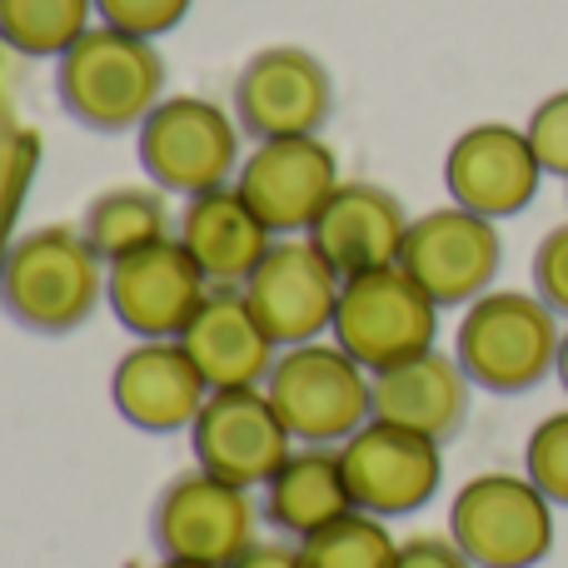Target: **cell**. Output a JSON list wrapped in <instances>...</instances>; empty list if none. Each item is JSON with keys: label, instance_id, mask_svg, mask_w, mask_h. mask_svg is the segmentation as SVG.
Listing matches in <instances>:
<instances>
[{"label": "cell", "instance_id": "5", "mask_svg": "<svg viewBox=\"0 0 568 568\" xmlns=\"http://www.w3.org/2000/svg\"><path fill=\"white\" fill-rule=\"evenodd\" d=\"M240 120L205 95H165L140 125V165L170 195H205L240 175Z\"/></svg>", "mask_w": 568, "mask_h": 568}, {"label": "cell", "instance_id": "3", "mask_svg": "<svg viewBox=\"0 0 568 568\" xmlns=\"http://www.w3.org/2000/svg\"><path fill=\"white\" fill-rule=\"evenodd\" d=\"M559 314L529 290H489L464 310L454 359L479 389L524 394L559 369Z\"/></svg>", "mask_w": 568, "mask_h": 568}, {"label": "cell", "instance_id": "19", "mask_svg": "<svg viewBox=\"0 0 568 568\" xmlns=\"http://www.w3.org/2000/svg\"><path fill=\"white\" fill-rule=\"evenodd\" d=\"M404 235H409V215H404L399 195L369 180H349L329 195L320 220L310 225V240L329 255V265L344 280L364 275V270L399 265Z\"/></svg>", "mask_w": 568, "mask_h": 568}, {"label": "cell", "instance_id": "18", "mask_svg": "<svg viewBox=\"0 0 568 568\" xmlns=\"http://www.w3.org/2000/svg\"><path fill=\"white\" fill-rule=\"evenodd\" d=\"M180 344L200 364L210 389H260L275 369V339L250 310L240 284H215L195 320L185 324Z\"/></svg>", "mask_w": 568, "mask_h": 568}, {"label": "cell", "instance_id": "17", "mask_svg": "<svg viewBox=\"0 0 568 568\" xmlns=\"http://www.w3.org/2000/svg\"><path fill=\"white\" fill-rule=\"evenodd\" d=\"M110 394H115V409L135 429L175 434L200 419V409L210 399V384L180 339H140L115 364Z\"/></svg>", "mask_w": 568, "mask_h": 568}, {"label": "cell", "instance_id": "8", "mask_svg": "<svg viewBox=\"0 0 568 568\" xmlns=\"http://www.w3.org/2000/svg\"><path fill=\"white\" fill-rule=\"evenodd\" d=\"M150 539H155L160 559L230 568L255 549V504H250V489L215 479L205 469L180 474V479L165 484L155 514H150Z\"/></svg>", "mask_w": 568, "mask_h": 568}, {"label": "cell", "instance_id": "26", "mask_svg": "<svg viewBox=\"0 0 568 568\" xmlns=\"http://www.w3.org/2000/svg\"><path fill=\"white\" fill-rule=\"evenodd\" d=\"M524 469L554 504H568V409L534 424L524 444Z\"/></svg>", "mask_w": 568, "mask_h": 568}, {"label": "cell", "instance_id": "21", "mask_svg": "<svg viewBox=\"0 0 568 568\" xmlns=\"http://www.w3.org/2000/svg\"><path fill=\"white\" fill-rule=\"evenodd\" d=\"M270 235L275 230L255 215V205L235 185L205 190L180 215V240H185V250L195 255L210 284H245L275 245Z\"/></svg>", "mask_w": 568, "mask_h": 568}, {"label": "cell", "instance_id": "27", "mask_svg": "<svg viewBox=\"0 0 568 568\" xmlns=\"http://www.w3.org/2000/svg\"><path fill=\"white\" fill-rule=\"evenodd\" d=\"M190 6H195V0H95V16L115 30L155 40V36H165V30H175L180 20L190 16Z\"/></svg>", "mask_w": 568, "mask_h": 568}, {"label": "cell", "instance_id": "30", "mask_svg": "<svg viewBox=\"0 0 568 568\" xmlns=\"http://www.w3.org/2000/svg\"><path fill=\"white\" fill-rule=\"evenodd\" d=\"M394 568H479L454 539H434V534H414L399 544Z\"/></svg>", "mask_w": 568, "mask_h": 568}, {"label": "cell", "instance_id": "14", "mask_svg": "<svg viewBox=\"0 0 568 568\" xmlns=\"http://www.w3.org/2000/svg\"><path fill=\"white\" fill-rule=\"evenodd\" d=\"M240 290L275 344H310L334 329L344 275L314 240H275Z\"/></svg>", "mask_w": 568, "mask_h": 568}, {"label": "cell", "instance_id": "6", "mask_svg": "<svg viewBox=\"0 0 568 568\" xmlns=\"http://www.w3.org/2000/svg\"><path fill=\"white\" fill-rule=\"evenodd\" d=\"M449 539L479 568H534L554 549V499L529 474H479L454 494Z\"/></svg>", "mask_w": 568, "mask_h": 568}, {"label": "cell", "instance_id": "25", "mask_svg": "<svg viewBox=\"0 0 568 568\" xmlns=\"http://www.w3.org/2000/svg\"><path fill=\"white\" fill-rule=\"evenodd\" d=\"M394 554L399 544L389 539L379 514H344L339 524L300 539V559L304 568H394Z\"/></svg>", "mask_w": 568, "mask_h": 568}, {"label": "cell", "instance_id": "31", "mask_svg": "<svg viewBox=\"0 0 568 568\" xmlns=\"http://www.w3.org/2000/svg\"><path fill=\"white\" fill-rule=\"evenodd\" d=\"M230 568H304V559H300V549H290V544H255L245 559H235Z\"/></svg>", "mask_w": 568, "mask_h": 568}, {"label": "cell", "instance_id": "23", "mask_svg": "<svg viewBox=\"0 0 568 568\" xmlns=\"http://www.w3.org/2000/svg\"><path fill=\"white\" fill-rule=\"evenodd\" d=\"M80 235L95 245V255L105 265L115 260L135 255L145 245H160L170 240V205H165V190H150V185H115L105 195H95L85 205V225Z\"/></svg>", "mask_w": 568, "mask_h": 568}, {"label": "cell", "instance_id": "15", "mask_svg": "<svg viewBox=\"0 0 568 568\" xmlns=\"http://www.w3.org/2000/svg\"><path fill=\"white\" fill-rule=\"evenodd\" d=\"M339 160L320 135H284V140H260L255 155L240 165L235 190L255 205L275 235H294L320 220L329 195L339 190Z\"/></svg>", "mask_w": 568, "mask_h": 568}, {"label": "cell", "instance_id": "20", "mask_svg": "<svg viewBox=\"0 0 568 568\" xmlns=\"http://www.w3.org/2000/svg\"><path fill=\"white\" fill-rule=\"evenodd\" d=\"M469 374L459 359L439 349H424L404 364L374 374V419L399 424V429L429 434V439H454L469 419Z\"/></svg>", "mask_w": 568, "mask_h": 568}, {"label": "cell", "instance_id": "24", "mask_svg": "<svg viewBox=\"0 0 568 568\" xmlns=\"http://www.w3.org/2000/svg\"><path fill=\"white\" fill-rule=\"evenodd\" d=\"M95 0H0V40L16 55L60 60L90 30Z\"/></svg>", "mask_w": 568, "mask_h": 568}, {"label": "cell", "instance_id": "32", "mask_svg": "<svg viewBox=\"0 0 568 568\" xmlns=\"http://www.w3.org/2000/svg\"><path fill=\"white\" fill-rule=\"evenodd\" d=\"M559 384L568 389V329H564V344H559Z\"/></svg>", "mask_w": 568, "mask_h": 568}, {"label": "cell", "instance_id": "22", "mask_svg": "<svg viewBox=\"0 0 568 568\" xmlns=\"http://www.w3.org/2000/svg\"><path fill=\"white\" fill-rule=\"evenodd\" d=\"M265 514L290 539H310V534L339 524L344 514H354L344 459L334 449H314V444L294 449L265 484Z\"/></svg>", "mask_w": 568, "mask_h": 568}, {"label": "cell", "instance_id": "9", "mask_svg": "<svg viewBox=\"0 0 568 568\" xmlns=\"http://www.w3.org/2000/svg\"><path fill=\"white\" fill-rule=\"evenodd\" d=\"M399 265L419 290H429L434 304H474L479 294H489L494 275H499L504 240L489 215L444 205L409 220Z\"/></svg>", "mask_w": 568, "mask_h": 568}, {"label": "cell", "instance_id": "16", "mask_svg": "<svg viewBox=\"0 0 568 568\" xmlns=\"http://www.w3.org/2000/svg\"><path fill=\"white\" fill-rule=\"evenodd\" d=\"M544 165L529 145V130L519 125H469L444 155V185L449 200L474 215L509 220L519 210H529V200L539 195Z\"/></svg>", "mask_w": 568, "mask_h": 568}, {"label": "cell", "instance_id": "7", "mask_svg": "<svg viewBox=\"0 0 568 568\" xmlns=\"http://www.w3.org/2000/svg\"><path fill=\"white\" fill-rule=\"evenodd\" d=\"M434 334H439V304L404 275V265L364 270L344 280L339 310H334V344L354 354L364 369L379 374L389 364L434 349Z\"/></svg>", "mask_w": 568, "mask_h": 568}, {"label": "cell", "instance_id": "10", "mask_svg": "<svg viewBox=\"0 0 568 568\" xmlns=\"http://www.w3.org/2000/svg\"><path fill=\"white\" fill-rule=\"evenodd\" d=\"M195 459L205 474L240 489H265L294 454V434L265 389H210L200 419L190 424Z\"/></svg>", "mask_w": 568, "mask_h": 568}, {"label": "cell", "instance_id": "11", "mask_svg": "<svg viewBox=\"0 0 568 568\" xmlns=\"http://www.w3.org/2000/svg\"><path fill=\"white\" fill-rule=\"evenodd\" d=\"M334 110V80L320 55L300 45H270L235 75V120L255 140L320 135Z\"/></svg>", "mask_w": 568, "mask_h": 568}, {"label": "cell", "instance_id": "29", "mask_svg": "<svg viewBox=\"0 0 568 568\" xmlns=\"http://www.w3.org/2000/svg\"><path fill=\"white\" fill-rule=\"evenodd\" d=\"M534 290L554 314H568V220L554 225L534 250Z\"/></svg>", "mask_w": 568, "mask_h": 568}, {"label": "cell", "instance_id": "13", "mask_svg": "<svg viewBox=\"0 0 568 568\" xmlns=\"http://www.w3.org/2000/svg\"><path fill=\"white\" fill-rule=\"evenodd\" d=\"M210 280L185 250V240H160L115 260L105 275V300L135 339H180L205 304Z\"/></svg>", "mask_w": 568, "mask_h": 568}, {"label": "cell", "instance_id": "33", "mask_svg": "<svg viewBox=\"0 0 568 568\" xmlns=\"http://www.w3.org/2000/svg\"><path fill=\"white\" fill-rule=\"evenodd\" d=\"M160 568H220V564H190V559H165Z\"/></svg>", "mask_w": 568, "mask_h": 568}, {"label": "cell", "instance_id": "2", "mask_svg": "<svg viewBox=\"0 0 568 568\" xmlns=\"http://www.w3.org/2000/svg\"><path fill=\"white\" fill-rule=\"evenodd\" d=\"M105 300V260L80 230L45 225L20 235L0 260V304L20 329L70 334Z\"/></svg>", "mask_w": 568, "mask_h": 568}, {"label": "cell", "instance_id": "1", "mask_svg": "<svg viewBox=\"0 0 568 568\" xmlns=\"http://www.w3.org/2000/svg\"><path fill=\"white\" fill-rule=\"evenodd\" d=\"M55 90L70 120L100 135L140 130L145 115L165 100V55L155 40L115 26H90L55 60Z\"/></svg>", "mask_w": 568, "mask_h": 568}, {"label": "cell", "instance_id": "4", "mask_svg": "<svg viewBox=\"0 0 568 568\" xmlns=\"http://www.w3.org/2000/svg\"><path fill=\"white\" fill-rule=\"evenodd\" d=\"M265 384L290 434L314 449L344 444L374 419V379H364V364L339 344H290Z\"/></svg>", "mask_w": 568, "mask_h": 568}, {"label": "cell", "instance_id": "28", "mask_svg": "<svg viewBox=\"0 0 568 568\" xmlns=\"http://www.w3.org/2000/svg\"><path fill=\"white\" fill-rule=\"evenodd\" d=\"M524 130H529V145L539 155L544 175L568 180V90H554L549 100H539Z\"/></svg>", "mask_w": 568, "mask_h": 568}, {"label": "cell", "instance_id": "12", "mask_svg": "<svg viewBox=\"0 0 568 568\" xmlns=\"http://www.w3.org/2000/svg\"><path fill=\"white\" fill-rule=\"evenodd\" d=\"M339 459L354 494V509L379 514V519H399V514L424 509L444 479L439 439L384 419H369L359 434H349Z\"/></svg>", "mask_w": 568, "mask_h": 568}]
</instances>
